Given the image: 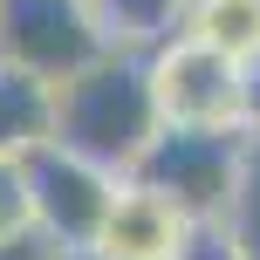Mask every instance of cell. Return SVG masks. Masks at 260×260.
Instances as JSON below:
<instances>
[{"instance_id":"cell-1","label":"cell","mask_w":260,"mask_h":260,"mask_svg":"<svg viewBox=\"0 0 260 260\" xmlns=\"http://www.w3.org/2000/svg\"><path fill=\"white\" fill-rule=\"evenodd\" d=\"M144 82H151L157 130H247V69L192 35L171 41Z\"/></svg>"},{"instance_id":"cell-2","label":"cell","mask_w":260,"mask_h":260,"mask_svg":"<svg viewBox=\"0 0 260 260\" xmlns=\"http://www.w3.org/2000/svg\"><path fill=\"white\" fill-rule=\"evenodd\" d=\"M185 240H192V219H185L165 192H151V185L130 178V185L110 192V212H103V226H96L89 253H103V260H178Z\"/></svg>"},{"instance_id":"cell-3","label":"cell","mask_w":260,"mask_h":260,"mask_svg":"<svg viewBox=\"0 0 260 260\" xmlns=\"http://www.w3.org/2000/svg\"><path fill=\"white\" fill-rule=\"evenodd\" d=\"M185 35L206 41V48H219L226 62L253 69L260 62V0H192Z\"/></svg>"},{"instance_id":"cell-4","label":"cell","mask_w":260,"mask_h":260,"mask_svg":"<svg viewBox=\"0 0 260 260\" xmlns=\"http://www.w3.org/2000/svg\"><path fill=\"white\" fill-rule=\"evenodd\" d=\"M35 226V192H27V151L21 157H0V247L27 240Z\"/></svg>"},{"instance_id":"cell-5","label":"cell","mask_w":260,"mask_h":260,"mask_svg":"<svg viewBox=\"0 0 260 260\" xmlns=\"http://www.w3.org/2000/svg\"><path fill=\"white\" fill-rule=\"evenodd\" d=\"M233 260H260V185H240L233 199Z\"/></svg>"},{"instance_id":"cell-6","label":"cell","mask_w":260,"mask_h":260,"mask_svg":"<svg viewBox=\"0 0 260 260\" xmlns=\"http://www.w3.org/2000/svg\"><path fill=\"white\" fill-rule=\"evenodd\" d=\"M76 7H82V14H89V7H103V0H76Z\"/></svg>"}]
</instances>
